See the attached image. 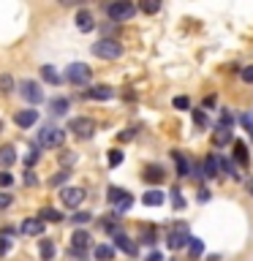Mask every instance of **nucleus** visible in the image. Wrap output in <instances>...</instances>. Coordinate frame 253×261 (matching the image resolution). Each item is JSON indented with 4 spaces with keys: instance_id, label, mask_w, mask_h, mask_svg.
I'll return each instance as SVG.
<instances>
[{
    "instance_id": "obj_1",
    "label": "nucleus",
    "mask_w": 253,
    "mask_h": 261,
    "mask_svg": "<svg viewBox=\"0 0 253 261\" xmlns=\"http://www.w3.org/2000/svg\"><path fill=\"white\" fill-rule=\"evenodd\" d=\"M93 55L101 57V60H117V57L122 55V46L114 38H101V41L93 44Z\"/></svg>"
},
{
    "instance_id": "obj_2",
    "label": "nucleus",
    "mask_w": 253,
    "mask_h": 261,
    "mask_svg": "<svg viewBox=\"0 0 253 261\" xmlns=\"http://www.w3.org/2000/svg\"><path fill=\"white\" fill-rule=\"evenodd\" d=\"M63 142H65V130L55 128V125H46V128L38 134V144H41V147H60Z\"/></svg>"
},
{
    "instance_id": "obj_3",
    "label": "nucleus",
    "mask_w": 253,
    "mask_h": 261,
    "mask_svg": "<svg viewBox=\"0 0 253 261\" xmlns=\"http://www.w3.org/2000/svg\"><path fill=\"white\" fill-rule=\"evenodd\" d=\"M90 76H93V71H90L85 63H71L68 68H65V79L73 82V85H87Z\"/></svg>"
},
{
    "instance_id": "obj_4",
    "label": "nucleus",
    "mask_w": 253,
    "mask_h": 261,
    "mask_svg": "<svg viewBox=\"0 0 253 261\" xmlns=\"http://www.w3.org/2000/svg\"><path fill=\"white\" fill-rule=\"evenodd\" d=\"M68 130H73L79 139H87V136H93V130H95V120L93 117H73L68 122Z\"/></svg>"
},
{
    "instance_id": "obj_5",
    "label": "nucleus",
    "mask_w": 253,
    "mask_h": 261,
    "mask_svg": "<svg viewBox=\"0 0 253 261\" xmlns=\"http://www.w3.org/2000/svg\"><path fill=\"white\" fill-rule=\"evenodd\" d=\"M188 242H191V231H188V226L185 223H177L174 228H171V234H169V248L171 250H180V248H185Z\"/></svg>"
},
{
    "instance_id": "obj_6",
    "label": "nucleus",
    "mask_w": 253,
    "mask_h": 261,
    "mask_svg": "<svg viewBox=\"0 0 253 261\" xmlns=\"http://www.w3.org/2000/svg\"><path fill=\"white\" fill-rule=\"evenodd\" d=\"M19 93L24 101H30V103H41L44 101V90L38 87V82H33V79H24L22 85H19Z\"/></svg>"
},
{
    "instance_id": "obj_7",
    "label": "nucleus",
    "mask_w": 253,
    "mask_h": 261,
    "mask_svg": "<svg viewBox=\"0 0 253 261\" xmlns=\"http://www.w3.org/2000/svg\"><path fill=\"white\" fill-rule=\"evenodd\" d=\"M134 11H136V8L131 6V3H112V6H106V14H109V19H114V22L131 19Z\"/></svg>"
},
{
    "instance_id": "obj_8",
    "label": "nucleus",
    "mask_w": 253,
    "mask_h": 261,
    "mask_svg": "<svg viewBox=\"0 0 253 261\" xmlns=\"http://www.w3.org/2000/svg\"><path fill=\"white\" fill-rule=\"evenodd\" d=\"M60 201L65 204V207H79V204L85 201V191H82V188H63Z\"/></svg>"
},
{
    "instance_id": "obj_9",
    "label": "nucleus",
    "mask_w": 253,
    "mask_h": 261,
    "mask_svg": "<svg viewBox=\"0 0 253 261\" xmlns=\"http://www.w3.org/2000/svg\"><path fill=\"white\" fill-rule=\"evenodd\" d=\"M109 201L117 207V212H125L131 207V196L125 191H120V188H109Z\"/></svg>"
},
{
    "instance_id": "obj_10",
    "label": "nucleus",
    "mask_w": 253,
    "mask_h": 261,
    "mask_svg": "<svg viewBox=\"0 0 253 261\" xmlns=\"http://www.w3.org/2000/svg\"><path fill=\"white\" fill-rule=\"evenodd\" d=\"M14 122L19 128H30V125H36V122H38V112L36 109H22V112L14 114Z\"/></svg>"
},
{
    "instance_id": "obj_11",
    "label": "nucleus",
    "mask_w": 253,
    "mask_h": 261,
    "mask_svg": "<svg viewBox=\"0 0 253 261\" xmlns=\"http://www.w3.org/2000/svg\"><path fill=\"white\" fill-rule=\"evenodd\" d=\"M19 231H22V234H28V237H38V234H44V220H38V218H28V220H22Z\"/></svg>"
},
{
    "instance_id": "obj_12",
    "label": "nucleus",
    "mask_w": 253,
    "mask_h": 261,
    "mask_svg": "<svg viewBox=\"0 0 253 261\" xmlns=\"http://www.w3.org/2000/svg\"><path fill=\"white\" fill-rule=\"evenodd\" d=\"M90 242H93V237H90L87 231H73V237H71V245H73V250L77 253H82V250H87L90 248Z\"/></svg>"
},
{
    "instance_id": "obj_13",
    "label": "nucleus",
    "mask_w": 253,
    "mask_h": 261,
    "mask_svg": "<svg viewBox=\"0 0 253 261\" xmlns=\"http://www.w3.org/2000/svg\"><path fill=\"white\" fill-rule=\"evenodd\" d=\"M77 28H79L82 33H90V30H93V28H95V19H93V14L82 8V11L77 14Z\"/></svg>"
},
{
    "instance_id": "obj_14",
    "label": "nucleus",
    "mask_w": 253,
    "mask_h": 261,
    "mask_svg": "<svg viewBox=\"0 0 253 261\" xmlns=\"http://www.w3.org/2000/svg\"><path fill=\"white\" fill-rule=\"evenodd\" d=\"M87 95L90 98H95V101H106V98H112L114 95V90L109 85H95V87H90L87 90Z\"/></svg>"
},
{
    "instance_id": "obj_15",
    "label": "nucleus",
    "mask_w": 253,
    "mask_h": 261,
    "mask_svg": "<svg viewBox=\"0 0 253 261\" xmlns=\"http://www.w3.org/2000/svg\"><path fill=\"white\" fill-rule=\"evenodd\" d=\"M218 171H220V161L215 158V155H210V158L204 161V177H207V179H215Z\"/></svg>"
},
{
    "instance_id": "obj_16",
    "label": "nucleus",
    "mask_w": 253,
    "mask_h": 261,
    "mask_svg": "<svg viewBox=\"0 0 253 261\" xmlns=\"http://www.w3.org/2000/svg\"><path fill=\"white\" fill-rule=\"evenodd\" d=\"M174 155V161H177V171H180V177H188L191 174V163H188V158H185V152H180V150H174L171 152Z\"/></svg>"
},
{
    "instance_id": "obj_17",
    "label": "nucleus",
    "mask_w": 253,
    "mask_h": 261,
    "mask_svg": "<svg viewBox=\"0 0 253 261\" xmlns=\"http://www.w3.org/2000/svg\"><path fill=\"white\" fill-rule=\"evenodd\" d=\"M14 161H16V150L11 144H3L0 147V166H11Z\"/></svg>"
},
{
    "instance_id": "obj_18",
    "label": "nucleus",
    "mask_w": 253,
    "mask_h": 261,
    "mask_svg": "<svg viewBox=\"0 0 253 261\" xmlns=\"http://www.w3.org/2000/svg\"><path fill=\"white\" fill-rule=\"evenodd\" d=\"M114 242H117V248H120V250H125L128 256H134V253H136V245L131 242V240H128V237L122 234V231H120V234H114Z\"/></svg>"
},
{
    "instance_id": "obj_19",
    "label": "nucleus",
    "mask_w": 253,
    "mask_h": 261,
    "mask_svg": "<svg viewBox=\"0 0 253 261\" xmlns=\"http://www.w3.org/2000/svg\"><path fill=\"white\" fill-rule=\"evenodd\" d=\"M229 142H232V130H229V128H223V125H220V128L215 130V134H212V144H218V147H223V144H229Z\"/></svg>"
},
{
    "instance_id": "obj_20",
    "label": "nucleus",
    "mask_w": 253,
    "mask_h": 261,
    "mask_svg": "<svg viewBox=\"0 0 253 261\" xmlns=\"http://www.w3.org/2000/svg\"><path fill=\"white\" fill-rule=\"evenodd\" d=\"M95 258L98 261H112L114 258V248H112V245H98V248H95Z\"/></svg>"
},
{
    "instance_id": "obj_21",
    "label": "nucleus",
    "mask_w": 253,
    "mask_h": 261,
    "mask_svg": "<svg viewBox=\"0 0 253 261\" xmlns=\"http://www.w3.org/2000/svg\"><path fill=\"white\" fill-rule=\"evenodd\" d=\"M41 76H44L49 85H57V82H60V73H57L52 65H41Z\"/></svg>"
},
{
    "instance_id": "obj_22",
    "label": "nucleus",
    "mask_w": 253,
    "mask_h": 261,
    "mask_svg": "<svg viewBox=\"0 0 253 261\" xmlns=\"http://www.w3.org/2000/svg\"><path fill=\"white\" fill-rule=\"evenodd\" d=\"M142 201L147 204V207H158V204L163 201V193H161V191H147Z\"/></svg>"
},
{
    "instance_id": "obj_23",
    "label": "nucleus",
    "mask_w": 253,
    "mask_h": 261,
    "mask_svg": "<svg viewBox=\"0 0 253 261\" xmlns=\"http://www.w3.org/2000/svg\"><path fill=\"white\" fill-rule=\"evenodd\" d=\"M234 158L240 163H248V147H245V142H234Z\"/></svg>"
},
{
    "instance_id": "obj_24",
    "label": "nucleus",
    "mask_w": 253,
    "mask_h": 261,
    "mask_svg": "<svg viewBox=\"0 0 253 261\" xmlns=\"http://www.w3.org/2000/svg\"><path fill=\"white\" fill-rule=\"evenodd\" d=\"M63 215L57 210H52V207H44L41 210V215H38V220H52V223H57V220H60Z\"/></svg>"
},
{
    "instance_id": "obj_25",
    "label": "nucleus",
    "mask_w": 253,
    "mask_h": 261,
    "mask_svg": "<svg viewBox=\"0 0 253 261\" xmlns=\"http://www.w3.org/2000/svg\"><path fill=\"white\" fill-rule=\"evenodd\" d=\"M144 179H147V182H161V179H163V171H161L158 166H155V169H147V171H144Z\"/></svg>"
},
{
    "instance_id": "obj_26",
    "label": "nucleus",
    "mask_w": 253,
    "mask_h": 261,
    "mask_svg": "<svg viewBox=\"0 0 253 261\" xmlns=\"http://www.w3.org/2000/svg\"><path fill=\"white\" fill-rule=\"evenodd\" d=\"M188 248H191V256H193V258L204 253V245H201V240H193V237H191V242H188Z\"/></svg>"
},
{
    "instance_id": "obj_27",
    "label": "nucleus",
    "mask_w": 253,
    "mask_h": 261,
    "mask_svg": "<svg viewBox=\"0 0 253 261\" xmlns=\"http://www.w3.org/2000/svg\"><path fill=\"white\" fill-rule=\"evenodd\" d=\"M14 90V79L8 76V73H3V76H0V93H11Z\"/></svg>"
},
{
    "instance_id": "obj_28",
    "label": "nucleus",
    "mask_w": 253,
    "mask_h": 261,
    "mask_svg": "<svg viewBox=\"0 0 253 261\" xmlns=\"http://www.w3.org/2000/svg\"><path fill=\"white\" fill-rule=\"evenodd\" d=\"M65 109H68V101H65V98H55L52 101V112L55 114H63Z\"/></svg>"
},
{
    "instance_id": "obj_29",
    "label": "nucleus",
    "mask_w": 253,
    "mask_h": 261,
    "mask_svg": "<svg viewBox=\"0 0 253 261\" xmlns=\"http://www.w3.org/2000/svg\"><path fill=\"white\" fill-rule=\"evenodd\" d=\"M41 256H44V258H52V256H55V245L49 242V240L41 242Z\"/></svg>"
},
{
    "instance_id": "obj_30",
    "label": "nucleus",
    "mask_w": 253,
    "mask_h": 261,
    "mask_svg": "<svg viewBox=\"0 0 253 261\" xmlns=\"http://www.w3.org/2000/svg\"><path fill=\"white\" fill-rule=\"evenodd\" d=\"M106 161H109V166H120V163H122V152L120 150H109V158H106Z\"/></svg>"
},
{
    "instance_id": "obj_31",
    "label": "nucleus",
    "mask_w": 253,
    "mask_h": 261,
    "mask_svg": "<svg viewBox=\"0 0 253 261\" xmlns=\"http://www.w3.org/2000/svg\"><path fill=\"white\" fill-rule=\"evenodd\" d=\"M171 204H174L177 210L185 207V199H183V193H180V191H171Z\"/></svg>"
},
{
    "instance_id": "obj_32",
    "label": "nucleus",
    "mask_w": 253,
    "mask_h": 261,
    "mask_svg": "<svg viewBox=\"0 0 253 261\" xmlns=\"http://www.w3.org/2000/svg\"><path fill=\"white\" fill-rule=\"evenodd\" d=\"M14 185V177L8 171H0V188H11Z\"/></svg>"
},
{
    "instance_id": "obj_33",
    "label": "nucleus",
    "mask_w": 253,
    "mask_h": 261,
    "mask_svg": "<svg viewBox=\"0 0 253 261\" xmlns=\"http://www.w3.org/2000/svg\"><path fill=\"white\" fill-rule=\"evenodd\" d=\"M63 179H68V171H57V174H55L52 179H49V185H60Z\"/></svg>"
},
{
    "instance_id": "obj_34",
    "label": "nucleus",
    "mask_w": 253,
    "mask_h": 261,
    "mask_svg": "<svg viewBox=\"0 0 253 261\" xmlns=\"http://www.w3.org/2000/svg\"><path fill=\"white\" fill-rule=\"evenodd\" d=\"M71 220H73V223H79V226H82V223H87V220H90V212H77V215H73Z\"/></svg>"
},
{
    "instance_id": "obj_35",
    "label": "nucleus",
    "mask_w": 253,
    "mask_h": 261,
    "mask_svg": "<svg viewBox=\"0 0 253 261\" xmlns=\"http://www.w3.org/2000/svg\"><path fill=\"white\" fill-rule=\"evenodd\" d=\"M242 79L248 82V85H253V65H245L242 68Z\"/></svg>"
},
{
    "instance_id": "obj_36",
    "label": "nucleus",
    "mask_w": 253,
    "mask_h": 261,
    "mask_svg": "<svg viewBox=\"0 0 253 261\" xmlns=\"http://www.w3.org/2000/svg\"><path fill=\"white\" fill-rule=\"evenodd\" d=\"M8 204H11V193H6V191H0V210H6Z\"/></svg>"
},
{
    "instance_id": "obj_37",
    "label": "nucleus",
    "mask_w": 253,
    "mask_h": 261,
    "mask_svg": "<svg viewBox=\"0 0 253 261\" xmlns=\"http://www.w3.org/2000/svg\"><path fill=\"white\" fill-rule=\"evenodd\" d=\"M188 103H191V101H188L185 95H180V98H174V106H177V109H188Z\"/></svg>"
},
{
    "instance_id": "obj_38",
    "label": "nucleus",
    "mask_w": 253,
    "mask_h": 261,
    "mask_svg": "<svg viewBox=\"0 0 253 261\" xmlns=\"http://www.w3.org/2000/svg\"><path fill=\"white\" fill-rule=\"evenodd\" d=\"M242 125L253 134V114H242Z\"/></svg>"
},
{
    "instance_id": "obj_39",
    "label": "nucleus",
    "mask_w": 253,
    "mask_h": 261,
    "mask_svg": "<svg viewBox=\"0 0 253 261\" xmlns=\"http://www.w3.org/2000/svg\"><path fill=\"white\" fill-rule=\"evenodd\" d=\"M142 11H147V14H155V11H158V3H142Z\"/></svg>"
},
{
    "instance_id": "obj_40",
    "label": "nucleus",
    "mask_w": 253,
    "mask_h": 261,
    "mask_svg": "<svg viewBox=\"0 0 253 261\" xmlns=\"http://www.w3.org/2000/svg\"><path fill=\"white\" fill-rule=\"evenodd\" d=\"M6 253H8V240H6V237H0V256H6Z\"/></svg>"
},
{
    "instance_id": "obj_41",
    "label": "nucleus",
    "mask_w": 253,
    "mask_h": 261,
    "mask_svg": "<svg viewBox=\"0 0 253 261\" xmlns=\"http://www.w3.org/2000/svg\"><path fill=\"white\" fill-rule=\"evenodd\" d=\"M193 120H196V122H199V125H207V117H204V114H201V112H193Z\"/></svg>"
},
{
    "instance_id": "obj_42",
    "label": "nucleus",
    "mask_w": 253,
    "mask_h": 261,
    "mask_svg": "<svg viewBox=\"0 0 253 261\" xmlns=\"http://www.w3.org/2000/svg\"><path fill=\"white\" fill-rule=\"evenodd\" d=\"M147 261H163V258H161V253H158V250H153L150 256H147Z\"/></svg>"
},
{
    "instance_id": "obj_43",
    "label": "nucleus",
    "mask_w": 253,
    "mask_h": 261,
    "mask_svg": "<svg viewBox=\"0 0 253 261\" xmlns=\"http://www.w3.org/2000/svg\"><path fill=\"white\" fill-rule=\"evenodd\" d=\"M134 134H136V130H131V128H128L125 134H120V139H122V142H125V139H134Z\"/></svg>"
},
{
    "instance_id": "obj_44",
    "label": "nucleus",
    "mask_w": 253,
    "mask_h": 261,
    "mask_svg": "<svg viewBox=\"0 0 253 261\" xmlns=\"http://www.w3.org/2000/svg\"><path fill=\"white\" fill-rule=\"evenodd\" d=\"M245 188H248V193L253 196V177H248V179H245Z\"/></svg>"
},
{
    "instance_id": "obj_45",
    "label": "nucleus",
    "mask_w": 253,
    "mask_h": 261,
    "mask_svg": "<svg viewBox=\"0 0 253 261\" xmlns=\"http://www.w3.org/2000/svg\"><path fill=\"white\" fill-rule=\"evenodd\" d=\"M36 161H38V152H33V150H30V155H28V163H36Z\"/></svg>"
},
{
    "instance_id": "obj_46",
    "label": "nucleus",
    "mask_w": 253,
    "mask_h": 261,
    "mask_svg": "<svg viewBox=\"0 0 253 261\" xmlns=\"http://www.w3.org/2000/svg\"><path fill=\"white\" fill-rule=\"evenodd\" d=\"M60 161H63V163H73V155H71V152H68V155H60Z\"/></svg>"
},
{
    "instance_id": "obj_47",
    "label": "nucleus",
    "mask_w": 253,
    "mask_h": 261,
    "mask_svg": "<svg viewBox=\"0 0 253 261\" xmlns=\"http://www.w3.org/2000/svg\"><path fill=\"white\" fill-rule=\"evenodd\" d=\"M210 199V191H199V201H207Z\"/></svg>"
},
{
    "instance_id": "obj_48",
    "label": "nucleus",
    "mask_w": 253,
    "mask_h": 261,
    "mask_svg": "<svg viewBox=\"0 0 253 261\" xmlns=\"http://www.w3.org/2000/svg\"><path fill=\"white\" fill-rule=\"evenodd\" d=\"M0 130H3V122H0Z\"/></svg>"
}]
</instances>
